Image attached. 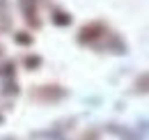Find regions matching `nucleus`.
Returning a JSON list of instances; mask_svg holds the SVG:
<instances>
[{
	"instance_id": "1",
	"label": "nucleus",
	"mask_w": 149,
	"mask_h": 140,
	"mask_svg": "<svg viewBox=\"0 0 149 140\" xmlns=\"http://www.w3.org/2000/svg\"><path fill=\"white\" fill-rule=\"evenodd\" d=\"M103 32H106V28H103L101 23H90V25H85V28L80 30L78 41H80V44H92L99 37H103Z\"/></svg>"
},
{
	"instance_id": "2",
	"label": "nucleus",
	"mask_w": 149,
	"mask_h": 140,
	"mask_svg": "<svg viewBox=\"0 0 149 140\" xmlns=\"http://www.w3.org/2000/svg\"><path fill=\"white\" fill-rule=\"evenodd\" d=\"M62 94H64L62 90H57L55 85H48V88H44V90H41L37 97H41V99H60Z\"/></svg>"
},
{
	"instance_id": "3",
	"label": "nucleus",
	"mask_w": 149,
	"mask_h": 140,
	"mask_svg": "<svg viewBox=\"0 0 149 140\" xmlns=\"http://www.w3.org/2000/svg\"><path fill=\"white\" fill-rule=\"evenodd\" d=\"M53 23L55 25H71V16L67 12H55L53 14Z\"/></svg>"
},
{
	"instance_id": "4",
	"label": "nucleus",
	"mask_w": 149,
	"mask_h": 140,
	"mask_svg": "<svg viewBox=\"0 0 149 140\" xmlns=\"http://www.w3.org/2000/svg\"><path fill=\"white\" fill-rule=\"evenodd\" d=\"M39 64H41V57H37V55H28L25 57V67L28 69H37Z\"/></svg>"
},
{
	"instance_id": "5",
	"label": "nucleus",
	"mask_w": 149,
	"mask_h": 140,
	"mask_svg": "<svg viewBox=\"0 0 149 140\" xmlns=\"http://www.w3.org/2000/svg\"><path fill=\"white\" fill-rule=\"evenodd\" d=\"M19 5L25 14H32L35 12V0H19Z\"/></svg>"
},
{
	"instance_id": "6",
	"label": "nucleus",
	"mask_w": 149,
	"mask_h": 140,
	"mask_svg": "<svg viewBox=\"0 0 149 140\" xmlns=\"http://www.w3.org/2000/svg\"><path fill=\"white\" fill-rule=\"evenodd\" d=\"M16 41L19 44H32V37L30 35H16Z\"/></svg>"
},
{
	"instance_id": "7",
	"label": "nucleus",
	"mask_w": 149,
	"mask_h": 140,
	"mask_svg": "<svg viewBox=\"0 0 149 140\" xmlns=\"http://www.w3.org/2000/svg\"><path fill=\"white\" fill-rule=\"evenodd\" d=\"M7 92H9V94H12V92L16 94V92H19V90H16V83H7V85H5V94H7Z\"/></svg>"
},
{
	"instance_id": "8",
	"label": "nucleus",
	"mask_w": 149,
	"mask_h": 140,
	"mask_svg": "<svg viewBox=\"0 0 149 140\" xmlns=\"http://www.w3.org/2000/svg\"><path fill=\"white\" fill-rule=\"evenodd\" d=\"M14 64H12V62H7V64H5V74H7V76H12V74H14Z\"/></svg>"
},
{
	"instance_id": "9",
	"label": "nucleus",
	"mask_w": 149,
	"mask_h": 140,
	"mask_svg": "<svg viewBox=\"0 0 149 140\" xmlns=\"http://www.w3.org/2000/svg\"><path fill=\"white\" fill-rule=\"evenodd\" d=\"M0 122H2V117H0Z\"/></svg>"
}]
</instances>
